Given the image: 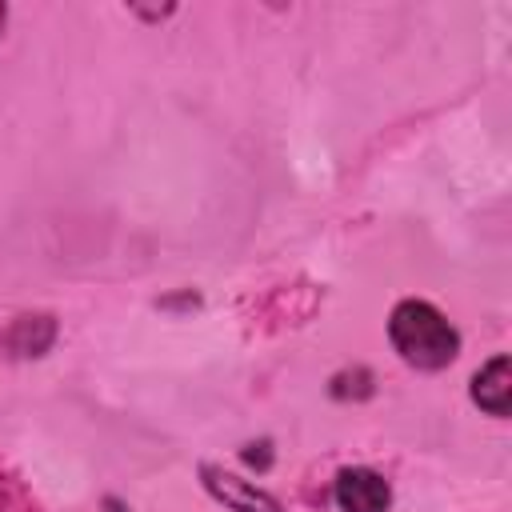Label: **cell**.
<instances>
[{"label": "cell", "instance_id": "obj_1", "mask_svg": "<svg viewBox=\"0 0 512 512\" xmlns=\"http://www.w3.org/2000/svg\"><path fill=\"white\" fill-rule=\"evenodd\" d=\"M388 340L392 352L420 372H440L460 356L456 324L428 300H400L388 316Z\"/></svg>", "mask_w": 512, "mask_h": 512}, {"label": "cell", "instance_id": "obj_2", "mask_svg": "<svg viewBox=\"0 0 512 512\" xmlns=\"http://www.w3.org/2000/svg\"><path fill=\"white\" fill-rule=\"evenodd\" d=\"M200 484L228 512H284L272 492H264L260 484H252V480H244L220 464H200Z\"/></svg>", "mask_w": 512, "mask_h": 512}, {"label": "cell", "instance_id": "obj_3", "mask_svg": "<svg viewBox=\"0 0 512 512\" xmlns=\"http://www.w3.org/2000/svg\"><path fill=\"white\" fill-rule=\"evenodd\" d=\"M332 500L340 512H388L392 484L372 468H344L332 484Z\"/></svg>", "mask_w": 512, "mask_h": 512}, {"label": "cell", "instance_id": "obj_4", "mask_svg": "<svg viewBox=\"0 0 512 512\" xmlns=\"http://www.w3.org/2000/svg\"><path fill=\"white\" fill-rule=\"evenodd\" d=\"M472 404L496 420H504L512 412V360H508V352H496L488 364H480V372L472 376Z\"/></svg>", "mask_w": 512, "mask_h": 512}, {"label": "cell", "instance_id": "obj_5", "mask_svg": "<svg viewBox=\"0 0 512 512\" xmlns=\"http://www.w3.org/2000/svg\"><path fill=\"white\" fill-rule=\"evenodd\" d=\"M56 340V316L48 312H28V316H16L4 332V348L12 356H44Z\"/></svg>", "mask_w": 512, "mask_h": 512}, {"label": "cell", "instance_id": "obj_6", "mask_svg": "<svg viewBox=\"0 0 512 512\" xmlns=\"http://www.w3.org/2000/svg\"><path fill=\"white\" fill-rule=\"evenodd\" d=\"M256 448H260V452L244 448V460H248V464H260V468H268V460H272V456H268V444H256Z\"/></svg>", "mask_w": 512, "mask_h": 512}, {"label": "cell", "instance_id": "obj_7", "mask_svg": "<svg viewBox=\"0 0 512 512\" xmlns=\"http://www.w3.org/2000/svg\"><path fill=\"white\" fill-rule=\"evenodd\" d=\"M4 20H8V8L0 4V32H4Z\"/></svg>", "mask_w": 512, "mask_h": 512}, {"label": "cell", "instance_id": "obj_8", "mask_svg": "<svg viewBox=\"0 0 512 512\" xmlns=\"http://www.w3.org/2000/svg\"><path fill=\"white\" fill-rule=\"evenodd\" d=\"M108 512H128V508H120V504H116V500H112V504H108Z\"/></svg>", "mask_w": 512, "mask_h": 512}]
</instances>
